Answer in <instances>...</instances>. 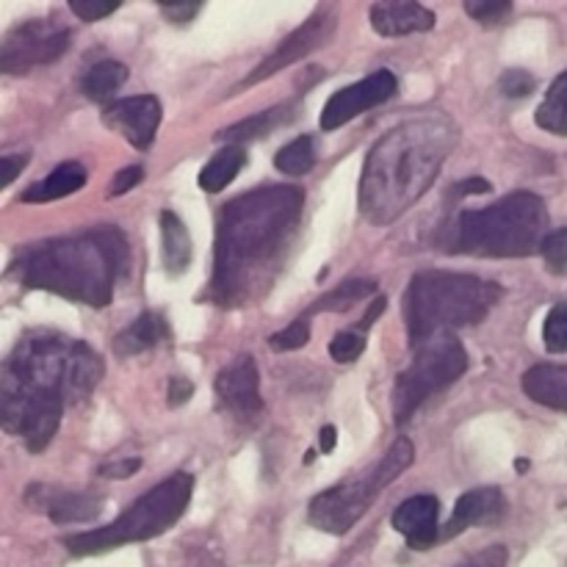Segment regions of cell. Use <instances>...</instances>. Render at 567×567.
Returning <instances> with one entry per match:
<instances>
[{
	"instance_id": "cell-34",
	"label": "cell",
	"mask_w": 567,
	"mask_h": 567,
	"mask_svg": "<svg viewBox=\"0 0 567 567\" xmlns=\"http://www.w3.org/2000/svg\"><path fill=\"white\" fill-rule=\"evenodd\" d=\"M535 75L526 70H507L498 78V89H502L504 97H526V94L535 92Z\"/></svg>"
},
{
	"instance_id": "cell-35",
	"label": "cell",
	"mask_w": 567,
	"mask_h": 567,
	"mask_svg": "<svg viewBox=\"0 0 567 567\" xmlns=\"http://www.w3.org/2000/svg\"><path fill=\"white\" fill-rule=\"evenodd\" d=\"M122 3H92V0H70V11L83 22H97L111 17Z\"/></svg>"
},
{
	"instance_id": "cell-43",
	"label": "cell",
	"mask_w": 567,
	"mask_h": 567,
	"mask_svg": "<svg viewBox=\"0 0 567 567\" xmlns=\"http://www.w3.org/2000/svg\"><path fill=\"white\" fill-rule=\"evenodd\" d=\"M460 194H487L491 192V183L485 181V177H468V181H463L457 186Z\"/></svg>"
},
{
	"instance_id": "cell-30",
	"label": "cell",
	"mask_w": 567,
	"mask_h": 567,
	"mask_svg": "<svg viewBox=\"0 0 567 567\" xmlns=\"http://www.w3.org/2000/svg\"><path fill=\"white\" fill-rule=\"evenodd\" d=\"M543 341H546L548 352H567V305H557V308L548 310L546 324H543Z\"/></svg>"
},
{
	"instance_id": "cell-21",
	"label": "cell",
	"mask_w": 567,
	"mask_h": 567,
	"mask_svg": "<svg viewBox=\"0 0 567 567\" xmlns=\"http://www.w3.org/2000/svg\"><path fill=\"white\" fill-rule=\"evenodd\" d=\"M166 338H169V321H166L164 313H158V310H147V313L138 316L131 327H125V330L116 336L114 349L122 358H131V354H142L147 352V349L158 347Z\"/></svg>"
},
{
	"instance_id": "cell-28",
	"label": "cell",
	"mask_w": 567,
	"mask_h": 567,
	"mask_svg": "<svg viewBox=\"0 0 567 567\" xmlns=\"http://www.w3.org/2000/svg\"><path fill=\"white\" fill-rule=\"evenodd\" d=\"M277 172L288 177H302L308 175L316 166V142L310 136H299L293 142H288L286 147L277 150L275 155Z\"/></svg>"
},
{
	"instance_id": "cell-7",
	"label": "cell",
	"mask_w": 567,
	"mask_h": 567,
	"mask_svg": "<svg viewBox=\"0 0 567 567\" xmlns=\"http://www.w3.org/2000/svg\"><path fill=\"white\" fill-rule=\"evenodd\" d=\"M194 480L188 474H175L158 487L144 493L133 502L111 526L97 532L64 537V548L72 557H92V554L111 551V548L127 546V543H144L169 532L186 513L192 502Z\"/></svg>"
},
{
	"instance_id": "cell-18",
	"label": "cell",
	"mask_w": 567,
	"mask_h": 567,
	"mask_svg": "<svg viewBox=\"0 0 567 567\" xmlns=\"http://www.w3.org/2000/svg\"><path fill=\"white\" fill-rule=\"evenodd\" d=\"M371 28L380 37H408V33H424L435 28V14L421 3L393 0V3H374L369 9Z\"/></svg>"
},
{
	"instance_id": "cell-41",
	"label": "cell",
	"mask_w": 567,
	"mask_h": 567,
	"mask_svg": "<svg viewBox=\"0 0 567 567\" xmlns=\"http://www.w3.org/2000/svg\"><path fill=\"white\" fill-rule=\"evenodd\" d=\"M199 9H203L199 3H164V6H161V11H164V14L169 17L175 25H177V22H181V25L192 22L194 17L199 14Z\"/></svg>"
},
{
	"instance_id": "cell-4",
	"label": "cell",
	"mask_w": 567,
	"mask_h": 567,
	"mask_svg": "<svg viewBox=\"0 0 567 567\" xmlns=\"http://www.w3.org/2000/svg\"><path fill=\"white\" fill-rule=\"evenodd\" d=\"M127 258L131 252L122 230L103 225L81 236L33 244L20 255L14 271L22 286L105 308L127 269Z\"/></svg>"
},
{
	"instance_id": "cell-16",
	"label": "cell",
	"mask_w": 567,
	"mask_h": 567,
	"mask_svg": "<svg viewBox=\"0 0 567 567\" xmlns=\"http://www.w3.org/2000/svg\"><path fill=\"white\" fill-rule=\"evenodd\" d=\"M393 529L408 540L410 548L424 551L441 540V502L435 496H413L391 518Z\"/></svg>"
},
{
	"instance_id": "cell-13",
	"label": "cell",
	"mask_w": 567,
	"mask_h": 567,
	"mask_svg": "<svg viewBox=\"0 0 567 567\" xmlns=\"http://www.w3.org/2000/svg\"><path fill=\"white\" fill-rule=\"evenodd\" d=\"M161 100L155 94H133V97H122L105 109L103 122L111 131L122 133L127 144L136 150H147L153 144L155 133L161 125Z\"/></svg>"
},
{
	"instance_id": "cell-19",
	"label": "cell",
	"mask_w": 567,
	"mask_h": 567,
	"mask_svg": "<svg viewBox=\"0 0 567 567\" xmlns=\"http://www.w3.org/2000/svg\"><path fill=\"white\" fill-rule=\"evenodd\" d=\"M520 385H524V393L532 402L567 413V365H532Z\"/></svg>"
},
{
	"instance_id": "cell-42",
	"label": "cell",
	"mask_w": 567,
	"mask_h": 567,
	"mask_svg": "<svg viewBox=\"0 0 567 567\" xmlns=\"http://www.w3.org/2000/svg\"><path fill=\"white\" fill-rule=\"evenodd\" d=\"M336 446H338V430L332 424H327V426H321V432H319V452L321 454H330V452H336Z\"/></svg>"
},
{
	"instance_id": "cell-26",
	"label": "cell",
	"mask_w": 567,
	"mask_h": 567,
	"mask_svg": "<svg viewBox=\"0 0 567 567\" xmlns=\"http://www.w3.org/2000/svg\"><path fill=\"white\" fill-rule=\"evenodd\" d=\"M535 122L543 131L554 133V136H567V72L554 78V83L546 92V100L537 109Z\"/></svg>"
},
{
	"instance_id": "cell-40",
	"label": "cell",
	"mask_w": 567,
	"mask_h": 567,
	"mask_svg": "<svg viewBox=\"0 0 567 567\" xmlns=\"http://www.w3.org/2000/svg\"><path fill=\"white\" fill-rule=\"evenodd\" d=\"M28 161H31V155H28V153L3 155V188H9L11 183L20 177V172L28 166Z\"/></svg>"
},
{
	"instance_id": "cell-17",
	"label": "cell",
	"mask_w": 567,
	"mask_h": 567,
	"mask_svg": "<svg viewBox=\"0 0 567 567\" xmlns=\"http://www.w3.org/2000/svg\"><path fill=\"white\" fill-rule=\"evenodd\" d=\"M504 509H507V502H504V493L498 487H476V491H468L454 504V513L449 518V524L443 526L441 537L443 540H452V537L471 529V526L496 524V520H502Z\"/></svg>"
},
{
	"instance_id": "cell-14",
	"label": "cell",
	"mask_w": 567,
	"mask_h": 567,
	"mask_svg": "<svg viewBox=\"0 0 567 567\" xmlns=\"http://www.w3.org/2000/svg\"><path fill=\"white\" fill-rule=\"evenodd\" d=\"M216 396L219 404L236 419H252L260 413L264 399H260V374L252 354H238L227 369L216 377Z\"/></svg>"
},
{
	"instance_id": "cell-24",
	"label": "cell",
	"mask_w": 567,
	"mask_h": 567,
	"mask_svg": "<svg viewBox=\"0 0 567 567\" xmlns=\"http://www.w3.org/2000/svg\"><path fill=\"white\" fill-rule=\"evenodd\" d=\"M244 164H247V150L236 147V144H230V147H221L219 153H216L214 158L205 164V169L199 172V177H197L199 188L208 194L225 192V188L236 181L238 172L244 169Z\"/></svg>"
},
{
	"instance_id": "cell-38",
	"label": "cell",
	"mask_w": 567,
	"mask_h": 567,
	"mask_svg": "<svg viewBox=\"0 0 567 567\" xmlns=\"http://www.w3.org/2000/svg\"><path fill=\"white\" fill-rule=\"evenodd\" d=\"M138 468H142V460L131 457V460H120V463L100 465V476H105V480H127V476L136 474Z\"/></svg>"
},
{
	"instance_id": "cell-32",
	"label": "cell",
	"mask_w": 567,
	"mask_h": 567,
	"mask_svg": "<svg viewBox=\"0 0 567 567\" xmlns=\"http://www.w3.org/2000/svg\"><path fill=\"white\" fill-rule=\"evenodd\" d=\"M543 258L551 275H565L567 271V227L548 233L546 244H543Z\"/></svg>"
},
{
	"instance_id": "cell-37",
	"label": "cell",
	"mask_w": 567,
	"mask_h": 567,
	"mask_svg": "<svg viewBox=\"0 0 567 567\" xmlns=\"http://www.w3.org/2000/svg\"><path fill=\"white\" fill-rule=\"evenodd\" d=\"M457 567H507V551H504L502 546L485 548V551L474 554V557L465 559V563Z\"/></svg>"
},
{
	"instance_id": "cell-23",
	"label": "cell",
	"mask_w": 567,
	"mask_h": 567,
	"mask_svg": "<svg viewBox=\"0 0 567 567\" xmlns=\"http://www.w3.org/2000/svg\"><path fill=\"white\" fill-rule=\"evenodd\" d=\"M293 116H297V111H293L291 103L277 105V109L260 111V114H255V116H249V120L238 122V125L227 127V131H221L216 138H219V142H227V147H230V144L241 147L244 142H252V138L269 136L275 127L286 125V122H291Z\"/></svg>"
},
{
	"instance_id": "cell-25",
	"label": "cell",
	"mask_w": 567,
	"mask_h": 567,
	"mask_svg": "<svg viewBox=\"0 0 567 567\" xmlns=\"http://www.w3.org/2000/svg\"><path fill=\"white\" fill-rule=\"evenodd\" d=\"M127 81V66L122 61H100L83 75L81 92L94 103H105L120 92L122 83Z\"/></svg>"
},
{
	"instance_id": "cell-36",
	"label": "cell",
	"mask_w": 567,
	"mask_h": 567,
	"mask_svg": "<svg viewBox=\"0 0 567 567\" xmlns=\"http://www.w3.org/2000/svg\"><path fill=\"white\" fill-rule=\"evenodd\" d=\"M144 181V169L142 166H125L122 172H116V177H111V186H109V197H122L127 194L131 188H136L138 183Z\"/></svg>"
},
{
	"instance_id": "cell-6",
	"label": "cell",
	"mask_w": 567,
	"mask_h": 567,
	"mask_svg": "<svg viewBox=\"0 0 567 567\" xmlns=\"http://www.w3.org/2000/svg\"><path fill=\"white\" fill-rule=\"evenodd\" d=\"M502 286L474 275L454 271H419L404 293V321L410 343L419 347L437 332L480 324L502 299Z\"/></svg>"
},
{
	"instance_id": "cell-2",
	"label": "cell",
	"mask_w": 567,
	"mask_h": 567,
	"mask_svg": "<svg viewBox=\"0 0 567 567\" xmlns=\"http://www.w3.org/2000/svg\"><path fill=\"white\" fill-rule=\"evenodd\" d=\"M457 142L460 127L441 111L410 116L391 127L365 155L360 214L371 225H393L435 186Z\"/></svg>"
},
{
	"instance_id": "cell-11",
	"label": "cell",
	"mask_w": 567,
	"mask_h": 567,
	"mask_svg": "<svg viewBox=\"0 0 567 567\" xmlns=\"http://www.w3.org/2000/svg\"><path fill=\"white\" fill-rule=\"evenodd\" d=\"M336 28H338V6H321V9L316 11L313 17H308V20H305L291 37L282 39V42L277 44L275 53L266 55V59L249 72V78H244V81L238 83L236 92L255 86V83L277 75V72L286 70V66L302 61L305 55H310L313 50L324 48V44L336 37Z\"/></svg>"
},
{
	"instance_id": "cell-1",
	"label": "cell",
	"mask_w": 567,
	"mask_h": 567,
	"mask_svg": "<svg viewBox=\"0 0 567 567\" xmlns=\"http://www.w3.org/2000/svg\"><path fill=\"white\" fill-rule=\"evenodd\" d=\"M305 208L297 186H264L230 199L219 214L216 269L210 297L219 308H238L269 291Z\"/></svg>"
},
{
	"instance_id": "cell-31",
	"label": "cell",
	"mask_w": 567,
	"mask_h": 567,
	"mask_svg": "<svg viewBox=\"0 0 567 567\" xmlns=\"http://www.w3.org/2000/svg\"><path fill=\"white\" fill-rule=\"evenodd\" d=\"M465 14H471L482 25H502L513 14V3L509 0H465Z\"/></svg>"
},
{
	"instance_id": "cell-45",
	"label": "cell",
	"mask_w": 567,
	"mask_h": 567,
	"mask_svg": "<svg viewBox=\"0 0 567 567\" xmlns=\"http://www.w3.org/2000/svg\"><path fill=\"white\" fill-rule=\"evenodd\" d=\"M526 468H529V463H526V460H518V471H520V474H524Z\"/></svg>"
},
{
	"instance_id": "cell-44",
	"label": "cell",
	"mask_w": 567,
	"mask_h": 567,
	"mask_svg": "<svg viewBox=\"0 0 567 567\" xmlns=\"http://www.w3.org/2000/svg\"><path fill=\"white\" fill-rule=\"evenodd\" d=\"M385 297H377V302H371V308H369V313H365L363 316V321H360V330H369V327L371 324H374V321L377 319H380V316H382V310H385Z\"/></svg>"
},
{
	"instance_id": "cell-27",
	"label": "cell",
	"mask_w": 567,
	"mask_h": 567,
	"mask_svg": "<svg viewBox=\"0 0 567 567\" xmlns=\"http://www.w3.org/2000/svg\"><path fill=\"white\" fill-rule=\"evenodd\" d=\"M377 282L374 280H347L341 282L338 288H332L330 293H324V297L319 299V302H313L308 308V316L313 313H347L349 308H354V305L360 302V299L371 297V293H377Z\"/></svg>"
},
{
	"instance_id": "cell-15",
	"label": "cell",
	"mask_w": 567,
	"mask_h": 567,
	"mask_svg": "<svg viewBox=\"0 0 567 567\" xmlns=\"http://www.w3.org/2000/svg\"><path fill=\"white\" fill-rule=\"evenodd\" d=\"M25 504L37 513L48 515L53 524H86L103 515V498L94 493H75L53 485H31L25 493Z\"/></svg>"
},
{
	"instance_id": "cell-3",
	"label": "cell",
	"mask_w": 567,
	"mask_h": 567,
	"mask_svg": "<svg viewBox=\"0 0 567 567\" xmlns=\"http://www.w3.org/2000/svg\"><path fill=\"white\" fill-rule=\"evenodd\" d=\"M75 338L53 330H31L0 374V421L9 435L22 437L31 454L55 437L66 404V369Z\"/></svg>"
},
{
	"instance_id": "cell-39",
	"label": "cell",
	"mask_w": 567,
	"mask_h": 567,
	"mask_svg": "<svg viewBox=\"0 0 567 567\" xmlns=\"http://www.w3.org/2000/svg\"><path fill=\"white\" fill-rule=\"evenodd\" d=\"M194 396V385L186 380V377H172L169 391H166V399H169L172 408H183L188 399Z\"/></svg>"
},
{
	"instance_id": "cell-5",
	"label": "cell",
	"mask_w": 567,
	"mask_h": 567,
	"mask_svg": "<svg viewBox=\"0 0 567 567\" xmlns=\"http://www.w3.org/2000/svg\"><path fill=\"white\" fill-rule=\"evenodd\" d=\"M548 210L537 194L515 192L480 210H463L446 233V249L476 258H529L543 252Z\"/></svg>"
},
{
	"instance_id": "cell-9",
	"label": "cell",
	"mask_w": 567,
	"mask_h": 567,
	"mask_svg": "<svg viewBox=\"0 0 567 567\" xmlns=\"http://www.w3.org/2000/svg\"><path fill=\"white\" fill-rule=\"evenodd\" d=\"M468 369V352L454 332H437L415 347L413 360L393 385V419L408 424L415 410L435 393L446 391Z\"/></svg>"
},
{
	"instance_id": "cell-20",
	"label": "cell",
	"mask_w": 567,
	"mask_h": 567,
	"mask_svg": "<svg viewBox=\"0 0 567 567\" xmlns=\"http://www.w3.org/2000/svg\"><path fill=\"white\" fill-rule=\"evenodd\" d=\"M83 186H86V169H83V164H78V161H66V164L55 166L44 181L28 186L25 192L20 194V199L28 205L53 203V199L70 197V194L81 192Z\"/></svg>"
},
{
	"instance_id": "cell-29",
	"label": "cell",
	"mask_w": 567,
	"mask_h": 567,
	"mask_svg": "<svg viewBox=\"0 0 567 567\" xmlns=\"http://www.w3.org/2000/svg\"><path fill=\"white\" fill-rule=\"evenodd\" d=\"M365 343H369V338H365V332L360 330V327L338 332L330 343V358L336 360V363H343V365L354 363V360L365 352Z\"/></svg>"
},
{
	"instance_id": "cell-8",
	"label": "cell",
	"mask_w": 567,
	"mask_h": 567,
	"mask_svg": "<svg viewBox=\"0 0 567 567\" xmlns=\"http://www.w3.org/2000/svg\"><path fill=\"white\" fill-rule=\"evenodd\" d=\"M415 449L408 437H399L385 457L369 471L358 476V480L341 482V485L330 487V491L319 493L308 507V520L319 532L327 535H347L374 504V498L385 491L391 482H396L404 471L413 465Z\"/></svg>"
},
{
	"instance_id": "cell-10",
	"label": "cell",
	"mask_w": 567,
	"mask_h": 567,
	"mask_svg": "<svg viewBox=\"0 0 567 567\" xmlns=\"http://www.w3.org/2000/svg\"><path fill=\"white\" fill-rule=\"evenodd\" d=\"M70 50V31L53 20H25L11 28L0 44V70L20 75L33 66H48Z\"/></svg>"
},
{
	"instance_id": "cell-33",
	"label": "cell",
	"mask_w": 567,
	"mask_h": 567,
	"mask_svg": "<svg viewBox=\"0 0 567 567\" xmlns=\"http://www.w3.org/2000/svg\"><path fill=\"white\" fill-rule=\"evenodd\" d=\"M308 341H310V324L305 319H299L293 321V324H288L286 330L275 332V336L269 338V347L277 349V352H297V349H302Z\"/></svg>"
},
{
	"instance_id": "cell-12",
	"label": "cell",
	"mask_w": 567,
	"mask_h": 567,
	"mask_svg": "<svg viewBox=\"0 0 567 567\" xmlns=\"http://www.w3.org/2000/svg\"><path fill=\"white\" fill-rule=\"evenodd\" d=\"M396 89L399 81L391 70H377L374 75L363 78V81L352 83V86H343L341 92H336L327 100L324 111H321V127L324 131H338L347 122H352L354 116L365 114L374 105L391 100Z\"/></svg>"
},
{
	"instance_id": "cell-22",
	"label": "cell",
	"mask_w": 567,
	"mask_h": 567,
	"mask_svg": "<svg viewBox=\"0 0 567 567\" xmlns=\"http://www.w3.org/2000/svg\"><path fill=\"white\" fill-rule=\"evenodd\" d=\"M161 255H164V266L169 275H183L192 264V236L181 216H175L172 210L161 214Z\"/></svg>"
}]
</instances>
